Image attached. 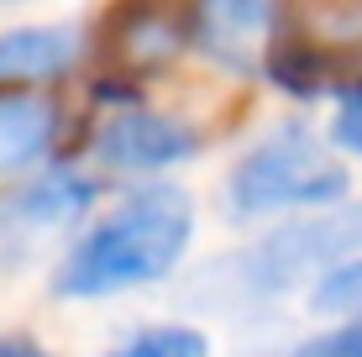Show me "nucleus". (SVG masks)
Wrapping results in <instances>:
<instances>
[{"mask_svg":"<svg viewBox=\"0 0 362 357\" xmlns=\"http://www.w3.org/2000/svg\"><path fill=\"white\" fill-rule=\"evenodd\" d=\"M194 226L199 211L189 189L136 184L64 247L53 268V294L58 300H116V294L163 284L189 257Z\"/></svg>","mask_w":362,"mask_h":357,"instance_id":"1","label":"nucleus"},{"mask_svg":"<svg viewBox=\"0 0 362 357\" xmlns=\"http://www.w3.org/2000/svg\"><path fill=\"white\" fill-rule=\"evenodd\" d=\"M357 252H362V205L299 216L252 247L205 263V274H194V305H205V310L273 305L289 289H305V284L315 289L331 268H341Z\"/></svg>","mask_w":362,"mask_h":357,"instance_id":"2","label":"nucleus"},{"mask_svg":"<svg viewBox=\"0 0 362 357\" xmlns=\"http://www.w3.org/2000/svg\"><path fill=\"white\" fill-rule=\"evenodd\" d=\"M346 194H352V168L305 121H284L263 131L226 174V211L236 221L315 216L346 205Z\"/></svg>","mask_w":362,"mask_h":357,"instance_id":"3","label":"nucleus"},{"mask_svg":"<svg viewBox=\"0 0 362 357\" xmlns=\"http://www.w3.org/2000/svg\"><path fill=\"white\" fill-rule=\"evenodd\" d=\"M199 153V131L189 121L168 116V110H147V105H116L105 121L95 127V163L127 179H153L168 168L189 163Z\"/></svg>","mask_w":362,"mask_h":357,"instance_id":"4","label":"nucleus"},{"mask_svg":"<svg viewBox=\"0 0 362 357\" xmlns=\"http://www.w3.org/2000/svg\"><path fill=\"white\" fill-rule=\"evenodd\" d=\"M95 200V179L79 168H47V174L27 179L11 200H0V242L11 247H32L42 237L79 226Z\"/></svg>","mask_w":362,"mask_h":357,"instance_id":"5","label":"nucleus"},{"mask_svg":"<svg viewBox=\"0 0 362 357\" xmlns=\"http://www.w3.org/2000/svg\"><path fill=\"white\" fill-rule=\"evenodd\" d=\"M273 32V0H199V47L226 69H252Z\"/></svg>","mask_w":362,"mask_h":357,"instance_id":"6","label":"nucleus"},{"mask_svg":"<svg viewBox=\"0 0 362 357\" xmlns=\"http://www.w3.org/2000/svg\"><path fill=\"white\" fill-rule=\"evenodd\" d=\"M58 142V110L42 95H0V179L32 174Z\"/></svg>","mask_w":362,"mask_h":357,"instance_id":"7","label":"nucleus"},{"mask_svg":"<svg viewBox=\"0 0 362 357\" xmlns=\"http://www.w3.org/2000/svg\"><path fill=\"white\" fill-rule=\"evenodd\" d=\"M84 32L79 27H16L0 32V84H37L58 79L79 64Z\"/></svg>","mask_w":362,"mask_h":357,"instance_id":"8","label":"nucleus"},{"mask_svg":"<svg viewBox=\"0 0 362 357\" xmlns=\"http://www.w3.org/2000/svg\"><path fill=\"white\" fill-rule=\"evenodd\" d=\"M105 357H210V336L189 321H163V326H142L132 331L121 347H110Z\"/></svg>","mask_w":362,"mask_h":357,"instance_id":"9","label":"nucleus"},{"mask_svg":"<svg viewBox=\"0 0 362 357\" xmlns=\"http://www.w3.org/2000/svg\"><path fill=\"white\" fill-rule=\"evenodd\" d=\"M289 357H362V305L336 315L326 331H310L305 341H294Z\"/></svg>","mask_w":362,"mask_h":357,"instance_id":"10","label":"nucleus"},{"mask_svg":"<svg viewBox=\"0 0 362 357\" xmlns=\"http://www.w3.org/2000/svg\"><path fill=\"white\" fill-rule=\"evenodd\" d=\"M310 305H315V310H331V315L357 310V305H362V252L346 257L341 268H331V274L310 289Z\"/></svg>","mask_w":362,"mask_h":357,"instance_id":"11","label":"nucleus"},{"mask_svg":"<svg viewBox=\"0 0 362 357\" xmlns=\"http://www.w3.org/2000/svg\"><path fill=\"white\" fill-rule=\"evenodd\" d=\"M331 147L336 153H352L362 158V84L352 95L336 100V116H331Z\"/></svg>","mask_w":362,"mask_h":357,"instance_id":"12","label":"nucleus"},{"mask_svg":"<svg viewBox=\"0 0 362 357\" xmlns=\"http://www.w3.org/2000/svg\"><path fill=\"white\" fill-rule=\"evenodd\" d=\"M0 357H53V352L37 336H27V331H6V336H0Z\"/></svg>","mask_w":362,"mask_h":357,"instance_id":"13","label":"nucleus"}]
</instances>
